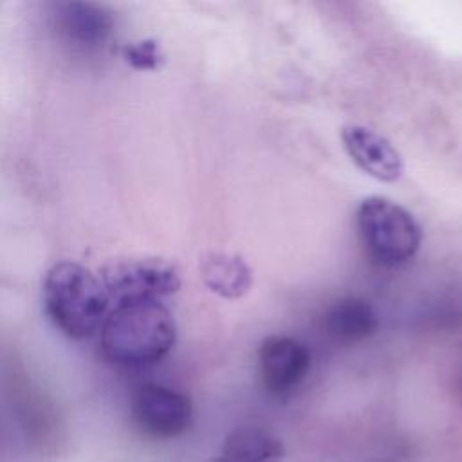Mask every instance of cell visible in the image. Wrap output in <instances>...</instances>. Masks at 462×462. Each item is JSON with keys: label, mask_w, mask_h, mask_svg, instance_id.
Returning a JSON list of instances; mask_svg holds the SVG:
<instances>
[{"label": "cell", "mask_w": 462, "mask_h": 462, "mask_svg": "<svg viewBox=\"0 0 462 462\" xmlns=\"http://www.w3.org/2000/svg\"><path fill=\"white\" fill-rule=\"evenodd\" d=\"M341 141L350 159L370 177L381 182H395L402 175L401 153L375 130L363 125H346L341 128Z\"/></svg>", "instance_id": "cell-7"}, {"label": "cell", "mask_w": 462, "mask_h": 462, "mask_svg": "<svg viewBox=\"0 0 462 462\" xmlns=\"http://www.w3.org/2000/svg\"><path fill=\"white\" fill-rule=\"evenodd\" d=\"M132 417L146 435L171 439L191 426L193 406L177 390L161 384H143L132 397Z\"/></svg>", "instance_id": "cell-5"}, {"label": "cell", "mask_w": 462, "mask_h": 462, "mask_svg": "<svg viewBox=\"0 0 462 462\" xmlns=\"http://www.w3.org/2000/svg\"><path fill=\"white\" fill-rule=\"evenodd\" d=\"M282 442L260 428H242L233 431L215 462H280Z\"/></svg>", "instance_id": "cell-11"}, {"label": "cell", "mask_w": 462, "mask_h": 462, "mask_svg": "<svg viewBox=\"0 0 462 462\" xmlns=\"http://www.w3.org/2000/svg\"><path fill=\"white\" fill-rule=\"evenodd\" d=\"M54 23L58 32L76 47L97 49L112 34V13L92 2H63L56 5Z\"/></svg>", "instance_id": "cell-8"}, {"label": "cell", "mask_w": 462, "mask_h": 462, "mask_svg": "<svg viewBox=\"0 0 462 462\" xmlns=\"http://www.w3.org/2000/svg\"><path fill=\"white\" fill-rule=\"evenodd\" d=\"M379 327L374 307L361 298H341L334 301L323 316V328L337 343H361L375 334Z\"/></svg>", "instance_id": "cell-9"}, {"label": "cell", "mask_w": 462, "mask_h": 462, "mask_svg": "<svg viewBox=\"0 0 462 462\" xmlns=\"http://www.w3.org/2000/svg\"><path fill=\"white\" fill-rule=\"evenodd\" d=\"M356 224L366 254L383 267H399L410 262L422 242V231L413 215L384 197L361 200Z\"/></svg>", "instance_id": "cell-3"}, {"label": "cell", "mask_w": 462, "mask_h": 462, "mask_svg": "<svg viewBox=\"0 0 462 462\" xmlns=\"http://www.w3.org/2000/svg\"><path fill=\"white\" fill-rule=\"evenodd\" d=\"M99 280L110 301V310L130 303L161 301L180 287L177 267L162 258L150 256L112 260L101 269Z\"/></svg>", "instance_id": "cell-4"}, {"label": "cell", "mask_w": 462, "mask_h": 462, "mask_svg": "<svg viewBox=\"0 0 462 462\" xmlns=\"http://www.w3.org/2000/svg\"><path fill=\"white\" fill-rule=\"evenodd\" d=\"M175 319L161 301L114 307L101 325L103 356L126 368L159 363L173 346Z\"/></svg>", "instance_id": "cell-1"}, {"label": "cell", "mask_w": 462, "mask_h": 462, "mask_svg": "<svg viewBox=\"0 0 462 462\" xmlns=\"http://www.w3.org/2000/svg\"><path fill=\"white\" fill-rule=\"evenodd\" d=\"M258 357L263 384L274 393L292 390L310 370L309 348L289 336H269L263 339Z\"/></svg>", "instance_id": "cell-6"}, {"label": "cell", "mask_w": 462, "mask_h": 462, "mask_svg": "<svg viewBox=\"0 0 462 462\" xmlns=\"http://www.w3.org/2000/svg\"><path fill=\"white\" fill-rule=\"evenodd\" d=\"M42 296L49 319L70 339L92 336L110 312L99 274L76 262L54 263L45 274Z\"/></svg>", "instance_id": "cell-2"}, {"label": "cell", "mask_w": 462, "mask_h": 462, "mask_svg": "<svg viewBox=\"0 0 462 462\" xmlns=\"http://www.w3.org/2000/svg\"><path fill=\"white\" fill-rule=\"evenodd\" d=\"M123 58L137 70H155L162 61V52L155 40H141L128 43L123 49Z\"/></svg>", "instance_id": "cell-12"}, {"label": "cell", "mask_w": 462, "mask_h": 462, "mask_svg": "<svg viewBox=\"0 0 462 462\" xmlns=\"http://www.w3.org/2000/svg\"><path fill=\"white\" fill-rule=\"evenodd\" d=\"M200 276L206 287L220 298L236 300L249 292L253 273L236 254L208 253L200 260Z\"/></svg>", "instance_id": "cell-10"}]
</instances>
